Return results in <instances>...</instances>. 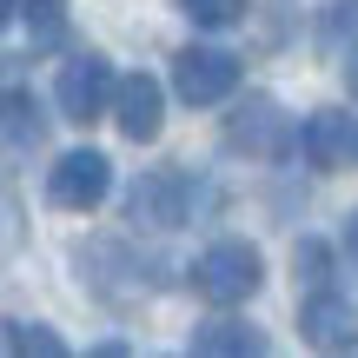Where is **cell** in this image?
Segmentation results:
<instances>
[{"instance_id":"obj_1","label":"cell","mask_w":358,"mask_h":358,"mask_svg":"<svg viewBox=\"0 0 358 358\" xmlns=\"http://www.w3.org/2000/svg\"><path fill=\"white\" fill-rule=\"evenodd\" d=\"M259 279H266V259L245 239H219V245H206V252L192 259V292H199L206 306H245V299L259 292Z\"/></svg>"},{"instance_id":"obj_2","label":"cell","mask_w":358,"mask_h":358,"mask_svg":"<svg viewBox=\"0 0 358 358\" xmlns=\"http://www.w3.org/2000/svg\"><path fill=\"white\" fill-rule=\"evenodd\" d=\"M120 80L113 66L100 60V53H73V60H60V80H53V100H60V113L73 120V127H93V120L113 106Z\"/></svg>"},{"instance_id":"obj_3","label":"cell","mask_w":358,"mask_h":358,"mask_svg":"<svg viewBox=\"0 0 358 358\" xmlns=\"http://www.w3.org/2000/svg\"><path fill=\"white\" fill-rule=\"evenodd\" d=\"M106 192H113V159L93 153V146H80V153H66V159L47 166V199L60 206V213H93Z\"/></svg>"},{"instance_id":"obj_4","label":"cell","mask_w":358,"mask_h":358,"mask_svg":"<svg viewBox=\"0 0 358 358\" xmlns=\"http://www.w3.org/2000/svg\"><path fill=\"white\" fill-rule=\"evenodd\" d=\"M226 140L239 146V153H259V159H285L292 153V120L279 113V100H266V93H252V100L239 106V113L226 120Z\"/></svg>"},{"instance_id":"obj_5","label":"cell","mask_w":358,"mask_h":358,"mask_svg":"<svg viewBox=\"0 0 358 358\" xmlns=\"http://www.w3.org/2000/svg\"><path fill=\"white\" fill-rule=\"evenodd\" d=\"M173 87H179V100H192V106H219L239 87V60H232L226 47H186L173 60Z\"/></svg>"},{"instance_id":"obj_6","label":"cell","mask_w":358,"mask_h":358,"mask_svg":"<svg viewBox=\"0 0 358 358\" xmlns=\"http://www.w3.org/2000/svg\"><path fill=\"white\" fill-rule=\"evenodd\" d=\"M186 173H173V166H159V173H140L133 179V192H127V219L133 226H146V232H173L179 219H186Z\"/></svg>"},{"instance_id":"obj_7","label":"cell","mask_w":358,"mask_h":358,"mask_svg":"<svg viewBox=\"0 0 358 358\" xmlns=\"http://www.w3.org/2000/svg\"><path fill=\"white\" fill-rule=\"evenodd\" d=\"M113 120H120V133H127L133 146L159 140V127H166V87H159L153 73H127L120 93H113Z\"/></svg>"},{"instance_id":"obj_8","label":"cell","mask_w":358,"mask_h":358,"mask_svg":"<svg viewBox=\"0 0 358 358\" xmlns=\"http://www.w3.org/2000/svg\"><path fill=\"white\" fill-rule=\"evenodd\" d=\"M299 332H306L319 352H352V338H358L352 332V306L332 292V285H319V292L299 306Z\"/></svg>"},{"instance_id":"obj_9","label":"cell","mask_w":358,"mask_h":358,"mask_svg":"<svg viewBox=\"0 0 358 358\" xmlns=\"http://www.w3.org/2000/svg\"><path fill=\"white\" fill-rule=\"evenodd\" d=\"M352 140H358V133H352V113H338V106H332V113H312L306 127H299V146H306V159L319 173L352 166Z\"/></svg>"},{"instance_id":"obj_10","label":"cell","mask_w":358,"mask_h":358,"mask_svg":"<svg viewBox=\"0 0 358 358\" xmlns=\"http://www.w3.org/2000/svg\"><path fill=\"white\" fill-rule=\"evenodd\" d=\"M192 352L199 358H245V352H266V332L259 325H239V319H206L192 332Z\"/></svg>"},{"instance_id":"obj_11","label":"cell","mask_w":358,"mask_h":358,"mask_svg":"<svg viewBox=\"0 0 358 358\" xmlns=\"http://www.w3.org/2000/svg\"><path fill=\"white\" fill-rule=\"evenodd\" d=\"M7 352L13 358H27V352L34 358H66V345L47 332V325H27V319H7Z\"/></svg>"},{"instance_id":"obj_12","label":"cell","mask_w":358,"mask_h":358,"mask_svg":"<svg viewBox=\"0 0 358 358\" xmlns=\"http://www.w3.org/2000/svg\"><path fill=\"white\" fill-rule=\"evenodd\" d=\"M27 27H34V47H53L66 34V0H20Z\"/></svg>"},{"instance_id":"obj_13","label":"cell","mask_w":358,"mask_h":358,"mask_svg":"<svg viewBox=\"0 0 358 358\" xmlns=\"http://www.w3.org/2000/svg\"><path fill=\"white\" fill-rule=\"evenodd\" d=\"M7 133H13V153H27V146H40V120H34V100H27L20 87L7 93Z\"/></svg>"},{"instance_id":"obj_14","label":"cell","mask_w":358,"mask_h":358,"mask_svg":"<svg viewBox=\"0 0 358 358\" xmlns=\"http://www.w3.org/2000/svg\"><path fill=\"white\" fill-rule=\"evenodd\" d=\"M299 279L319 292V285H332V252H325L319 239H299Z\"/></svg>"},{"instance_id":"obj_15","label":"cell","mask_w":358,"mask_h":358,"mask_svg":"<svg viewBox=\"0 0 358 358\" xmlns=\"http://www.w3.org/2000/svg\"><path fill=\"white\" fill-rule=\"evenodd\" d=\"M245 7L252 0H186V13L199 27H232V20H245Z\"/></svg>"},{"instance_id":"obj_16","label":"cell","mask_w":358,"mask_h":358,"mask_svg":"<svg viewBox=\"0 0 358 358\" xmlns=\"http://www.w3.org/2000/svg\"><path fill=\"white\" fill-rule=\"evenodd\" d=\"M352 252H358V219H352Z\"/></svg>"}]
</instances>
